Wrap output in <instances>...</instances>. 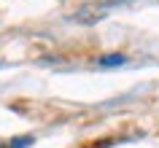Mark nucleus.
Here are the masks:
<instances>
[{
    "mask_svg": "<svg viewBox=\"0 0 159 148\" xmlns=\"http://www.w3.org/2000/svg\"><path fill=\"white\" fill-rule=\"evenodd\" d=\"M27 146H33V137L27 135V137H19V140H14L8 148H27Z\"/></svg>",
    "mask_w": 159,
    "mask_h": 148,
    "instance_id": "f03ea898",
    "label": "nucleus"
},
{
    "mask_svg": "<svg viewBox=\"0 0 159 148\" xmlns=\"http://www.w3.org/2000/svg\"><path fill=\"white\" fill-rule=\"evenodd\" d=\"M124 62V57L121 54H111V57H100V65L102 67H111V65H121Z\"/></svg>",
    "mask_w": 159,
    "mask_h": 148,
    "instance_id": "f257e3e1",
    "label": "nucleus"
}]
</instances>
